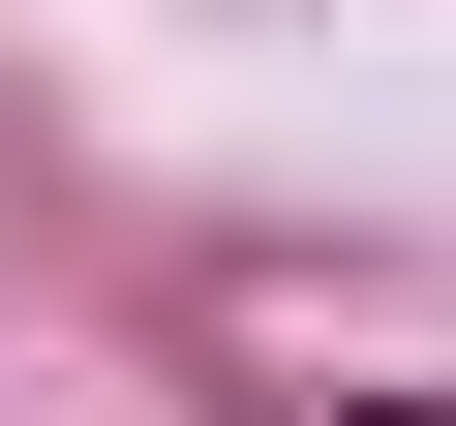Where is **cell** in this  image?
I'll use <instances>...</instances> for the list:
<instances>
[{"instance_id":"6da1fadb","label":"cell","mask_w":456,"mask_h":426,"mask_svg":"<svg viewBox=\"0 0 456 426\" xmlns=\"http://www.w3.org/2000/svg\"><path fill=\"white\" fill-rule=\"evenodd\" d=\"M335 426H456V396H335Z\"/></svg>"}]
</instances>
